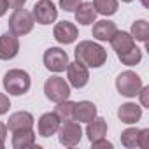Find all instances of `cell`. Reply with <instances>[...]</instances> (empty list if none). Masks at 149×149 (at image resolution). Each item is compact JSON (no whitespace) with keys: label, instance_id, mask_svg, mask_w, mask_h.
I'll use <instances>...</instances> for the list:
<instances>
[{"label":"cell","instance_id":"1","mask_svg":"<svg viewBox=\"0 0 149 149\" xmlns=\"http://www.w3.org/2000/svg\"><path fill=\"white\" fill-rule=\"evenodd\" d=\"M74 54L77 61L90 68H98L107 61V51L93 40H81L74 49Z\"/></svg>","mask_w":149,"mask_h":149},{"label":"cell","instance_id":"2","mask_svg":"<svg viewBox=\"0 0 149 149\" xmlns=\"http://www.w3.org/2000/svg\"><path fill=\"white\" fill-rule=\"evenodd\" d=\"M4 90L9 93V95H14V97H19V95H25L28 90H30V74L26 70H21V68H11L9 72L4 74Z\"/></svg>","mask_w":149,"mask_h":149},{"label":"cell","instance_id":"3","mask_svg":"<svg viewBox=\"0 0 149 149\" xmlns=\"http://www.w3.org/2000/svg\"><path fill=\"white\" fill-rule=\"evenodd\" d=\"M58 139L60 144L65 147H76L81 139H83V128L81 123H77L76 119H68V121H61L60 128H58Z\"/></svg>","mask_w":149,"mask_h":149},{"label":"cell","instance_id":"4","mask_svg":"<svg viewBox=\"0 0 149 149\" xmlns=\"http://www.w3.org/2000/svg\"><path fill=\"white\" fill-rule=\"evenodd\" d=\"M33 25H35V19L32 16V13H28L26 9H14V13L11 14L9 18V32L21 37V35H26L33 30Z\"/></svg>","mask_w":149,"mask_h":149},{"label":"cell","instance_id":"5","mask_svg":"<svg viewBox=\"0 0 149 149\" xmlns=\"http://www.w3.org/2000/svg\"><path fill=\"white\" fill-rule=\"evenodd\" d=\"M142 86H144V84H142L140 76H139V74H135L133 70H125V72H121L119 76H118V79H116V88H118V91H119L123 97H126V98L137 97V93L140 91Z\"/></svg>","mask_w":149,"mask_h":149},{"label":"cell","instance_id":"6","mask_svg":"<svg viewBox=\"0 0 149 149\" xmlns=\"http://www.w3.org/2000/svg\"><path fill=\"white\" fill-rule=\"evenodd\" d=\"M44 93H46V98L58 104V102H63L70 97V84L60 77V76H53L46 81L44 84Z\"/></svg>","mask_w":149,"mask_h":149},{"label":"cell","instance_id":"7","mask_svg":"<svg viewBox=\"0 0 149 149\" xmlns=\"http://www.w3.org/2000/svg\"><path fill=\"white\" fill-rule=\"evenodd\" d=\"M32 16L40 25H51L58 18V9L53 4V0H39V2L33 6Z\"/></svg>","mask_w":149,"mask_h":149},{"label":"cell","instance_id":"8","mask_svg":"<svg viewBox=\"0 0 149 149\" xmlns=\"http://www.w3.org/2000/svg\"><path fill=\"white\" fill-rule=\"evenodd\" d=\"M67 79H68V83H70V86H74V88H84L86 84H88V81H90V72H88V67L86 65H83L81 61H72V63H68L67 65Z\"/></svg>","mask_w":149,"mask_h":149},{"label":"cell","instance_id":"9","mask_svg":"<svg viewBox=\"0 0 149 149\" xmlns=\"http://www.w3.org/2000/svg\"><path fill=\"white\" fill-rule=\"evenodd\" d=\"M44 65L51 72H63L68 65V54L61 47H49L44 53Z\"/></svg>","mask_w":149,"mask_h":149},{"label":"cell","instance_id":"10","mask_svg":"<svg viewBox=\"0 0 149 149\" xmlns=\"http://www.w3.org/2000/svg\"><path fill=\"white\" fill-rule=\"evenodd\" d=\"M18 53H19V39H18V35H14L11 32L0 35V60L2 61L13 60Z\"/></svg>","mask_w":149,"mask_h":149},{"label":"cell","instance_id":"11","mask_svg":"<svg viewBox=\"0 0 149 149\" xmlns=\"http://www.w3.org/2000/svg\"><path fill=\"white\" fill-rule=\"evenodd\" d=\"M77 33H79L77 26L70 21H60L54 25V30H53V37L60 44H72L77 39Z\"/></svg>","mask_w":149,"mask_h":149},{"label":"cell","instance_id":"12","mask_svg":"<svg viewBox=\"0 0 149 149\" xmlns=\"http://www.w3.org/2000/svg\"><path fill=\"white\" fill-rule=\"evenodd\" d=\"M60 118L54 114V112H46L40 116L39 123H37V130H39V135L40 137H51L58 132L60 128Z\"/></svg>","mask_w":149,"mask_h":149},{"label":"cell","instance_id":"13","mask_svg":"<svg viewBox=\"0 0 149 149\" xmlns=\"http://www.w3.org/2000/svg\"><path fill=\"white\" fill-rule=\"evenodd\" d=\"M118 118H119V121L125 123V125H135V123L140 121V118H142V107L137 105V104H133V102H126V104H123V105L119 107Z\"/></svg>","mask_w":149,"mask_h":149},{"label":"cell","instance_id":"14","mask_svg":"<svg viewBox=\"0 0 149 149\" xmlns=\"http://www.w3.org/2000/svg\"><path fill=\"white\" fill-rule=\"evenodd\" d=\"M93 118H97V105L90 100L76 102L74 104V119L79 123H88Z\"/></svg>","mask_w":149,"mask_h":149},{"label":"cell","instance_id":"15","mask_svg":"<svg viewBox=\"0 0 149 149\" xmlns=\"http://www.w3.org/2000/svg\"><path fill=\"white\" fill-rule=\"evenodd\" d=\"M35 146V132L32 128H21L13 132V147L14 149H26Z\"/></svg>","mask_w":149,"mask_h":149},{"label":"cell","instance_id":"16","mask_svg":"<svg viewBox=\"0 0 149 149\" xmlns=\"http://www.w3.org/2000/svg\"><path fill=\"white\" fill-rule=\"evenodd\" d=\"M116 30H118L116 23H112V21H109V19H100V21H95V23H93L91 33H93V37H95L97 40L105 42V40H111V37L116 33Z\"/></svg>","mask_w":149,"mask_h":149},{"label":"cell","instance_id":"17","mask_svg":"<svg viewBox=\"0 0 149 149\" xmlns=\"http://www.w3.org/2000/svg\"><path fill=\"white\" fill-rule=\"evenodd\" d=\"M35 123L33 116L26 111H19V112H14L9 116V121H7V130L14 132V130H21V128H32Z\"/></svg>","mask_w":149,"mask_h":149},{"label":"cell","instance_id":"18","mask_svg":"<svg viewBox=\"0 0 149 149\" xmlns=\"http://www.w3.org/2000/svg\"><path fill=\"white\" fill-rule=\"evenodd\" d=\"M86 135H88L91 144L100 140V139H105V135H107V121L104 118H93L91 121H88Z\"/></svg>","mask_w":149,"mask_h":149},{"label":"cell","instance_id":"19","mask_svg":"<svg viewBox=\"0 0 149 149\" xmlns=\"http://www.w3.org/2000/svg\"><path fill=\"white\" fill-rule=\"evenodd\" d=\"M74 14H76V21L79 25H91L97 19V9L93 2H81L77 9L74 11Z\"/></svg>","mask_w":149,"mask_h":149},{"label":"cell","instance_id":"20","mask_svg":"<svg viewBox=\"0 0 149 149\" xmlns=\"http://www.w3.org/2000/svg\"><path fill=\"white\" fill-rule=\"evenodd\" d=\"M109 42H111L112 49L116 51V54H121V53H125V51H128V49H132L135 46L133 37L128 32H119V30H116V33L111 37Z\"/></svg>","mask_w":149,"mask_h":149},{"label":"cell","instance_id":"21","mask_svg":"<svg viewBox=\"0 0 149 149\" xmlns=\"http://www.w3.org/2000/svg\"><path fill=\"white\" fill-rule=\"evenodd\" d=\"M130 35L133 37V40H139V42H147V37H149V23L146 19H137L133 25H132V32Z\"/></svg>","mask_w":149,"mask_h":149},{"label":"cell","instance_id":"22","mask_svg":"<svg viewBox=\"0 0 149 149\" xmlns=\"http://www.w3.org/2000/svg\"><path fill=\"white\" fill-rule=\"evenodd\" d=\"M93 6L97 9V14L112 16L118 11V0H93Z\"/></svg>","mask_w":149,"mask_h":149},{"label":"cell","instance_id":"23","mask_svg":"<svg viewBox=\"0 0 149 149\" xmlns=\"http://www.w3.org/2000/svg\"><path fill=\"white\" fill-rule=\"evenodd\" d=\"M74 104L76 102H70L68 98L63 100V102H58V105L54 107V114L60 118V121L74 119Z\"/></svg>","mask_w":149,"mask_h":149},{"label":"cell","instance_id":"24","mask_svg":"<svg viewBox=\"0 0 149 149\" xmlns=\"http://www.w3.org/2000/svg\"><path fill=\"white\" fill-rule=\"evenodd\" d=\"M118 58H119V61H121L123 65L133 67V65L140 63V60H142V51H140L137 46H133L132 49H128V51H125V53L118 54Z\"/></svg>","mask_w":149,"mask_h":149},{"label":"cell","instance_id":"25","mask_svg":"<svg viewBox=\"0 0 149 149\" xmlns=\"http://www.w3.org/2000/svg\"><path fill=\"white\" fill-rule=\"evenodd\" d=\"M139 128H126L123 133H121V144L128 149H133V147H139Z\"/></svg>","mask_w":149,"mask_h":149},{"label":"cell","instance_id":"26","mask_svg":"<svg viewBox=\"0 0 149 149\" xmlns=\"http://www.w3.org/2000/svg\"><path fill=\"white\" fill-rule=\"evenodd\" d=\"M81 2L83 0H60V9H63L65 13H74Z\"/></svg>","mask_w":149,"mask_h":149},{"label":"cell","instance_id":"27","mask_svg":"<svg viewBox=\"0 0 149 149\" xmlns=\"http://www.w3.org/2000/svg\"><path fill=\"white\" fill-rule=\"evenodd\" d=\"M139 147H142V149L149 147V128H144L139 132Z\"/></svg>","mask_w":149,"mask_h":149},{"label":"cell","instance_id":"28","mask_svg":"<svg viewBox=\"0 0 149 149\" xmlns=\"http://www.w3.org/2000/svg\"><path fill=\"white\" fill-rule=\"evenodd\" d=\"M11 107V102H9V97L4 95V93H0V116L6 114Z\"/></svg>","mask_w":149,"mask_h":149},{"label":"cell","instance_id":"29","mask_svg":"<svg viewBox=\"0 0 149 149\" xmlns=\"http://www.w3.org/2000/svg\"><path fill=\"white\" fill-rule=\"evenodd\" d=\"M137 95L140 97V104H142L144 107H149V98H147V95H149V86H142Z\"/></svg>","mask_w":149,"mask_h":149},{"label":"cell","instance_id":"30","mask_svg":"<svg viewBox=\"0 0 149 149\" xmlns=\"http://www.w3.org/2000/svg\"><path fill=\"white\" fill-rule=\"evenodd\" d=\"M91 146H93V147H97V149H98V147H105V149H111V147H112V142H109V140H105V139H100V140L93 142Z\"/></svg>","mask_w":149,"mask_h":149},{"label":"cell","instance_id":"31","mask_svg":"<svg viewBox=\"0 0 149 149\" xmlns=\"http://www.w3.org/2000/svg\"><path fill=\"white\" fill-rule=\"evenodd\" d=\"M25 2H26V0H7V6L11 9H19V7L25 6Z\"/></svg>","mask_w":149,"mask_h":149},{"label":"cell","instance_id":"32","mask_svg":"<svg viewBox=\"0 0 149 149\" xmlns=\"http://www.w3.org/2000/svg\"><path fill=\"white\" fill-rule=\"evenodd\" d=\"M9 6H7V0H0V18H2L6 13H7Z\"/></svg>","mask_w":149,"mask_h":149},{"label":"cell","instance_id":"33","mask_svg":"<svg viewBox=\"0 0 149 149\" xmlns=\"http://www.w3.org/2000/svg\"><path fill=\"white\" fill-rule=\"evenodd\" d=\"M6 137H7V125H4L2 121H0V139L6 140Z\"/></svg>","mask_w":149,"mask_h":149},{"label":"cell","instance_id":"34","mask_svg":"<svg viewBox=\"0 0 149 149\" xmlns=\"http://www.w3.org/2000/svg\"><path fill=\"white\" fill-rule=\"evenodd\" d=\"M4 146H6V140H2V139H0V149H4Z\"/></svg>","mask_w":149,"mask_h":149},{"label":"cell","instance_id":"35","mask_svg":"<svg viewBox=\"0 0 149 149\" xmlns=\"http://www.w3.org/2000/svg\"><path fill=\"white\" fill-rule=\"evenodd\" d=\"M121 2H126V4H130V2H133V0H121Z\"/></svg>","mask_w":149,"mask_h":149},{"label":"cell","instance_id":"36","mask_svg":"<svg viewBox=\"0 0 149 149\" xmlns=\"http://www.w3.org/2000/svg\"><path fill=\"white\" fill-rule=\"evenodd\" d=\"M142 4H144V6H147V0H142Z\"/></svg>","mask_w":149,"mask_h":149}]
</instances>
